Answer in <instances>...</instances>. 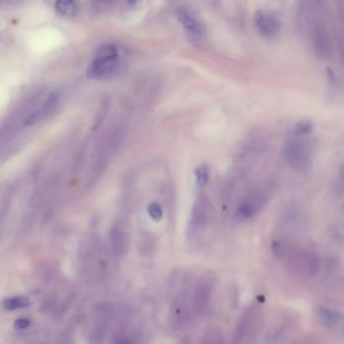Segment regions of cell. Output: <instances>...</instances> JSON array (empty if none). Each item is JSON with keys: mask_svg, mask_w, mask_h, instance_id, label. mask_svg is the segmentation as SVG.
I'll use <instances>...</instances> for the list:
<instances>
[{"mask_svg": "<svg viewBox=\"0 0 344 344\" xmlns=\"http://www.w3.org/2000/svg\"><path fill=\"white\" fill-rule=\"evenodd\" d=\"M96 58L100 59H106V60H115L118 59V50L113 44H107L98 51V54Z\"/></svg>", "mask_w": 344, "mask_h": 344, "instance_id": "17", "label": "cell"}, {"mask_svg": "<svg viewBox=\"0 0 344 344\" xmlns=\"http://www.w3.org/2000/svg\"><path fill=\"white\" fill-rule=\"evenodd\" d=\"M110 242L113 253L118 256H124L127 252V239L124 232L119 228H114L110 234Z\"/></svg>", "mask_w": 344, "mask_h": 344, "instance_id": "13", "label": "cell"}, {"mask_svg": "<svg viewBox=\"0 0 344 344\" xmlns=\"http://www.w3.org/2000/svg\"><path fill=\"white\" fill-rule=\"evenodd\" d=\"M257 27L261 34L266 38H275L281 31V21L273 13L265 10H258L255 13Z\"/></svg>", "mask_w": 344, "mask_h": 344, "instance_id": "7", "label": "cell"}, {"mask_svg": "<svg viewBox=\"0 0 344 344\" xmlns=\"http://www.w3.org/2000/svg\"><path fill=\"white\" fill-rule=\"evenodd\" d=\"M177 17L181 24L193 35L195 36H202L205 32L204 24L201 20L189 9L182 7L177 11Z\"/></svg>", "mask_w": 344, "mask_h": 344, "instance_id": "10", "label": "cell"}, {"mask_svg": "<svg viewBox=\"0 0 344 344\" xmlns=\"http://www.w3.org/2000/svg\"><path fill=\"white\" fill-rule=\"evenodd\" d=\"M30 325V320L28 318H19L15 320L14 322V327L17 330H24L28 328Z\"/></svg>", "mask_w": 344, "mask_h": 344, "instance_id": "22", "label": "cell"}, {"mask_svg": "<svg viewBox=\"0 0 344 344\" xmlns=\"http://www.w3.org/2000/svg\"><path fill=\"white\" fill-rule=\"evenodd\" d=\"M224 335L222 334L221 331L219 330H210L207 332L202 340L200 341V344H224Z\"/></svg>", "mask_w": 344, "mask_h": 344, "instance_id": "16", "label": "cell"}, {"mask_svg": "<svg viewBox=\"0 0 344 344\" xmlns=\"http://www.w3.org/2000/svg\"><path fill=\"white\" fill-rule=\"evenodd\" d=\"M148 213L149 215L151 216V218L156 221V222H159L163 219L164 217V211H163V208L162 206L157 203V202H153L151 203L149 206H148Z\"/></svg>", "mask_w": 344, "mask_h": 344, "instance_id": "20", "label": "cell"}, {"mask_svg": "<svg viewBox=\"0 0 344 344\" xmlns=\"http://www.w3.org/2000/svg\"><path fill=\"white\" fill-rule=\"evenodd\" d=\"M317 319L326 328L338 330L343 327V315L335 310L320 307L316 311Z\"/></svg>", "mask_w": 344, "mask_h": 344, "instance_id": "11", "label": "cell"}, {"mask_svg": "<svg viewBox=\"0 0 344 344\" xmlns=\"http://www.w3.org/2000/svg\"><path fill=\"white\" fill-rule=\"evenodd\" d=\"M118 67H119L118 59L106 60L95 58V60L89 65L87 69V76L91 79L107 78L114 75Z\"/></svg>", "mask_w": 344, "mask_h": 344, "instance_id": "8", "label": "cell"}, {"mask_svg": "<svg viewBox=\"0 0 344 344\" xmlns=\"http://www.w3.org/2000/svg\"><path fill=\"white\" fill-rule=\"evenodd\" d=\"M59 99H60V93L59 92H54L53 94H51V96L48 97V99L46 100V102L44 103L43 107L38 111L36 112L35 116H34V119H37V118H40V116L42 117L43 115L50 113V111L56 106V104L59 102Z\"/></svg>", "mask_w": 344, "mask_h": 344, "instance_id": "15", "label": "cell"}, {"mask_svg": "<svg viewBox=\"0 0 344 344\" xmlns=\"http://www.w3.org/2000/svg\"><path fill=\"white\" fill-rule=\"evenodd\" d=\"M3 308L7 311H16L29 307L30 301L25 297H11L3 301Z\"/></svg>", "mask_w": 344, "mask_h": 344, "instance_id": "14", "label": "cell"}, {"mask_svg": "<svg viewBox=\"0 0 344 344\" xmlns=\"http://www.w3.org/2000/svg\"><path fill=\"white\" fill-rule=\"evenodd\" d=\"M116 344H133L132 343V341H131V339L130 338H128V337H121L117 342H116Z\"/></svg>", "mask_w": 344, "mask_h": 344, "instance_id": "23", "label": "cell"}, {"mask_svg": "<svg viewBox=\"0 0 344 344\" xmlns=\"http://www.w3.org/2000/svg\"><path fill=\"white\" fill-rule=\"evenodd\" d=\"M57 11L66 16H71L75 13V3L72 1H58L56 2Z\"/></svg>", "mask_w": 344, "mask_h": 344, "instance_id": "18", "label": "cell"}, {"mask_svg": "<svg viewBox=\"0 0 344 344\" xmlns=\"http://www.w3.org/2000/svg\"><path fill=\"white\" fill-rule=\"evenodd\" d=\"M313 43L316 53L321 58H328L331 54V39L329 32L322 22H318L312 31Z\"/></svg>", "mask_w": 344, "mask_h": 344, "instance_id": "9", "label": "cell"}, {"mask_svg": "<svg viewBox=\"0 0 344 344\" xmlns=\"http://www.w3.org/2000/svg\"><path fill=\"white\" fill-rule=\"evenodd\" d=\"M269 197L265 192L258 191L247 197L236 210L239 220H248L257 215L268 203Z\"/></svg>", "mask_w": 344, "mask_h": 344, "instance_id": "5", "label": "cell"}, {"mask_svg": "<svg viewBox=\"0 0 344 344\" xmlns=\"http://www.w3.org/2000/svg\"><path fill=\"white\" fill-rule=\"evenodd\" d=\"M214 292V283L211 279H203L197 286L193 295V309L197 314H205L211 305Z\"/></svg>", "mask_w": 344, "mask_h": 344, "instance_id": "4", "label": "cell"}, {"mask_svg": "<svg viewBox=\"0 0 344 344\" xmlns=\"http://www.w3.org/2000/svg\"><path fill=\"white\" fill-rule=\"evenodd\" d=\"M211 216V207L205 198H200L194 205L190 220V232L198 234L203 231L209 223Z\"/></svg>", "mask_w": 344, "mask_h": 344, "instance_id": "6", "label": "cell"}, {"mask_svg": "<svg viewBox=\"0 0 344 344\" xmlns=\"http://www.w3.org/2000/svg\"><path fill=\"white\" fill-rule=\"evenodd\" d=\"M313 129V124L309 120H301L297 123L295 127V133L297 135H305L309 132H311Z\"/></svg>", "mask_w": 344, "mask_h": 344, "instance_id": "21", "label": "cell"}, {"mask_svg": "<svg viewBox=\"0 0 344 344\" xmlns=\"http://www.w3.org/2000/svg\"><path fill=\"white\" fill-rule=\"evenodd\" d=\"M284 155L287 163L297 171H307L312 164L310 146L300 138L290 139L284 148Z\"/></svg>", "mask_w": 344, "mask_h": 344, "instance_id": "3", "label": "cell"}, {"mask_svg": "<svg viewBox=\"0 0 344 344\" xmlns=\"http://www.w3.org/2000/svg\"><path fill=\"white\" fill-rule=\"evenodd\" d=\"M274 252L286 262L290 270L303 277L313 278L321 269V259L313 251L292 248L287 242L279 241L274 245Z\"/></svg>", "mask_w": 344, "mask_h": 344, "instance_id": "1", "label": "cell"}, {"mask_svg": "<svg viewBox=\"0 0 344 344\" xmlns=\"http://www.w3.org/2000/svg\"><path fill=\"white\" fill-rule=\"evenodd\" d=\"M189 315V305L186 297L183 295L177 298L173 303L172 316L176 324L182 325L188 319Z\"/></svg>", "mask_w": 344, "mask_h": 344, "instance_id": "12", "label": "cell"}, {"mask_svg": "<svg viewBox=\"0 0 344 344\" xmlns=\"http://www.w3.org/2000/svg\"><path fill=\"white\" fill-rule=\"evenodd\" d=\"M263 322V313L258 305L248 308L237 322L231 344H254Z\"/></svg>", "mask_w": 344, "mask_h": 344, "instance_id": "2", "label": "cell"}, {"mask_svg": "<svg viewBox=\"0 0 344 344\" xmlns=\"http://www.w3.org/2000/svg\"><path fill=\"white\" fill-rule=\"evenodd\" d=\"M195 177H196V181L197 184L201 187L205 186L208 183L209 180V171H208V167L204 164L200 165L199 167L196 168L195 170Z\"/></svg>", "mask_w": 344, "mask_h": 344, "instance_id": "19", "label": "cell"}]
</instances>
